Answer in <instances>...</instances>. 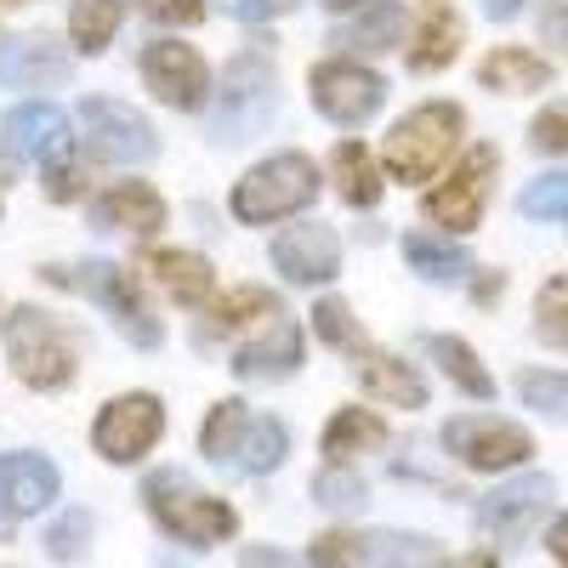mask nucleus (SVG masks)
Segmentation results:
<instances>
[{
	"label": "nucleus",
	"instance_id": "46",
	"mask_svg": "<svg viewBox=\"0 0 568 568\" xmlns=\"http://www.w3.org/2000/svg\"><path fill=\"white\" fill-rule=\"evenodd\" d=\"M438 568H500L489 551H466V557H449V562H438Z\"/></svg>",
	"mask_w": 568,
	"mask_h": 568
},
{
	"label": "nucleus",
	"instance_id": "15",
	"mask_svg": "<svg viewBox=\"0 0 568 568\" xmlns=\"http://www.w3.org/2000/svg\"><path fill=\"white\" fill-rule=\"evenodd\" d=\"M546 506H551V478H540V471H535V478H517V484L495 489L478 506V524H484L489 540L517 546V540H529V529L546 517Z\"/></svg>",
	"mask_w": 568,
	"mask_h": 568
},
{
	"label": "nucleus",
	"instance_id": "35",
	"mask_svg": "<svg viewBox=\"0 0 568 568\" xmlns=\"http://www.w3.org/2000/svg\"><path fill=\"white\" fill-rule=\"evenodd\" d=\"M262 313H278V302H273L267 291H256V284H245V291H233V296H222V302L211 307L216 329H233V324H251V318H262Z\"/></svg>",
	"mask_w": 568,
	"mask_h": 568
},
{
	"label": "nucleus",
	"instance_id": "25",
	"mask_svg": "<svg viewBox=\"0 0 568 568\" xmlns=\"http://www.w3.org/2000/svg\"><path fill=\"white\" fill-rule=\"evenodd\" d=\"M455 52H460V18L449 7H433V12L420 18V34L409 45V69L415 74H433V69L455 63Z\"/></svg>",
	"mask_w": 568,
	"mask_h": 568
},
{
	"label": "nucleus",
	"instance_id": "40",
	"mask_svg": "<svg viewBox=\"0 0 568 568\" xmlns=\"http://www.w3.org/2000/svg\"><path fill=\"white\" fill-rule=\"evenodd\" d=\"M85 540H91V517H85V511H69L63 524H58L52 535H45V546H52V557H63V562H69V557H74V551H80Z\"/></svg>",
	"mask_w": 568,
	"mask_h": 568
},
{
	"label": "nucleus",
	"instance_id": "39",
	"mask_svg": "<svg viewBox=\"0 0 568 568\" xmlns=\"http://www.w3.org/2000/svg\"><path fill=\"white\" fill-rule=\"evenodd\" d=\"M529 142L540 154H568V103H551L535 125H529Z\"/></svg>",
	"mask_w": 568,
	"mask_h": 568
},
{
	"label": "nucleus",
	"instance_id": "13",
	"mask_svg": "<svg viewBox=\"0 0 568 568\" xmlns=\"http://www.w3.org/2000/svg\"><path fill=\"white\" fill-rule=\"evenodd\" d=\"M382 98H387L382 74H369V69H358L347 58L313 69V103H318L324 120H336V125H364L375 109H382Z\"/></svg>",
	"mask_w": 568,
	"mask_h": 568
},
{
	"label": "nucleus",
	"instance_id": "37",
	"mask_svg": "<svg viewBox=\"0 0 568 568\" xmlns=\"http://www.w3.org/2000/svg\"><path fill=\"white\" fill-rule=\"evenodd\" d=\"M313 329H318L329 347H342V353L364 347V329L353 324V313H347L342 302H318V307H313Z\"/></svg>",
	"mask_w": 568,
	"mask_h": 568
},
{
	"label": "nucleus",
	"instance_id": "49",
	"mask_svg": "<svg viewBox=\"0 0 568 568\" xmlns=\"http://www.w3.org/2000/svg\"><path fill=\"white\" fill-rule=\"evenodd\" d=\"M0 7H23V0H0Z\"/></svg>",
	"mask_w": 568,
	"mask_h": 568
},
{
	"label": "nucleus",
	"instance_id": "2",
	"mask_svg": "<svg viewBox=\"0 0 568 568\" xmlns=\"http://www.w3.org/2000/svg\"><path fill=\"white\" fill-rule=\"evenodd\" d=\"M278 114V80H273V63L256 52H240L222 80H216V109H211V136L222 142H251L256 131H267Z\"/></svg>",
	"mask_w": 568,
	"mask_h": 568
},
{
	"label": "nucleus",
	"instance_id": "7",
	"mask_svg": "<svg viewBox=\"0 0 568 568\" xmlns=\"http://www.w3.org/2000/svg\"><path fill=\"white\" fill-rule=\"evenodd\" d=\"M45 278L69 284V291H80V296H91V302H103V307L114 313V324H120L125 342L160 347V324H154L149 302L136 296V284H131L125 267H114V262H80V267H45Z\"/></svg>",
	"mask_w": 568,
	"mask_h": 568
},
{
	"label": "nucleus",
	"instance_id": "17",
	"mask_svg": "<svg viewBox=\"0 0 568 568\" xmlns=\"http://www.w3.org/2000/svg\"><path fill=\"white\" fill-rule=\"evenodd\" d=\"M273 267L291 284H324V278H336V267H342V245H336V233L318 227V222L284 227L273 240Z\"/></svg>",
	"mask_w": 568,
	"mask_h": 568
},
{
	"label": "nucleus",
	"instance_id": "33",
	"mask_svg": "<svg viewBox=\"0 0 568 568\" xmlns=\"http://www.w3.org/2000/svg\"><path fill=\"white\" fill-rule=\"evenodd\" d=\"M517 393H524L529 409H540V415H551V420L568 426V375H557V369H524V375H517Z\"/></svg>",
	"mask_w": 568,
	"mask_h": 568
},
{
	"label": "nucleus",
	"instance_id": "42",
	"mask_svg": "<svg viewBox=\"0 0 568 568\" xmlns=\"http://www.w3.org/2000/svg\"><path fill=\"white\" fill-rule=\"evenodd\" d=\"M216 7L227 18H240V23H267V18H284L296 0H216Z\"/></svg>",
	"mask_w": 568,
	"mask_h": 568
},
{
	"label": "nucleus",
	"instance_id": "32",
	"mask_svg": "<svg viewBox=\"0 0 568 568\" xmlns=\"http://www.w3.org/2000/svg\"><path fill=\"white\" fill-rule=\"evenodd\" d=\"M535 336L546 347H562L568 353V273L546 278L540 296H535Z\"/></svg>",
	"mask_w": 568,
	"mask_h": 568
},
{
	"label": "nucleus",
	"instance_id": "20",
	"mask_svg": "<svg viewBox=\"0 0 568 568\" xmlns=\"http://www.w3.org/2000/svg\"><path fill=\"white\" fill-rule=\"evenodd\" d=\"M98 227H114V233H136V240H149L154 227H165V200L154 194L149 182H114L109 194L91 205Z\"/></svg>",
	"mask_w": 568,
	"mask_h": 568
},
{
	"label": "nucleus",
	"instance_id": "21",
	"mask_svg": "<svg viewBox=\"0 0 568 568\" xmlns=\"http://www.w3.org/2000/svg\"><path fill=\"white\" fill-rule=\"evenodd\" d=\"M149 273L165 284L171 302H182V307H205L211 291H216L211 262L194 256V251H154V256H149Z\"/></svg>",
	"mask_w": 568,
	"mask_h": 568
},
{
	"label": "nucleus",
	"instance_id": "28",
	"mask_svg": "<svg viewBox=\"0 0 568 568\" xmlns=\"http://www.w3.org/2000/svg\"><path fill=\"white\" fill-rule=\"evenodd\" d=\"M364 568H438V546L426 535H369L364 540Z\"/></svg>",
	"mask_w": 568,
	"mask_h": 568
},
{
	"label": "nucleus",
	"instance_id": "12",
	"mask_svg": "<svg viewBox=\"0 0 568 568\" xmlns=\"http://www.w3.org/2000/svg\"><path fill=\"white\" fill-rule=\"evenodd\" d=\"M489 182H495V149H466V160L444 176V187L426 194V216L449 233H471L484 216V200H489Z\"/></svg>",
	"mask_w": 568,
	"mask_h": 568
},
{
	"label": "nucleus",
	"instance_id": "1",
	"mask_svg": "<svg viewBox=\"0 0 568 568\" xmlns=\"http://www.w3.org/2000/svg\"><path fill=\"white\" fill-rule=\"evenodd\" d=\"M200 449L227 466V471H245V478H262V471H273L284 460V449H291V438H284V426L273 415H251L240 398H227L205 415V433H200Z\"/></svg>",
	"mask_w": 568,
	"mask_h": 568
},
{
	"label": "nucleus",
	"instance_id": "36",
	"mask_svg": "<svg viewBox=\"0 0 568 568\" xmlns=\"http://www.w3.org/2000/svg\"><path fill=\"white\" fill-rule=\"evenodd\" d=\"M307 562L313 568H364V540L347 535V529H329L307 546Z\"/></svg>",
	"mask_w": 568,
	"mask_h": 568
},
{
	"label": "nucleus",
	"instance_id": "3",
	"mask_svg": "<svg viewBox=\"0 0 568 568\" xmlns=\"http://www.w3.org/2000/svg\"><path fill=\"white\" fill-rule=\"evenodd\" d=\"M142 500H149V511L160 517V529H171L187 546H216V540H227L233 529H240L233 506L194 489L182 471H154V478L142 484Z\"/></svg>",
	"mask_w": 568,
	"mask_h": 568
},
{
	"label": "nucleus",
	"instance_id": "24",
	"mask_svg": "<svg viewBox=\"0 0 568 568\" xmlns=\"http://www.w3.org/2000/svg\"><path fill=\"white\" fill-rule=\"evenodd\" d=\"M387 444V420L382 415H369V409H342L336 420L324 426V455L347 466L353 455H369V449H382Z\"/></svg>",
	"mask_w": 568,
	"mask_h": 568
},
{
	"label": "nucleus",
	"instance_id": "18",
	"mask_svg": "<svg viewBox=\"0 0 568 568\" xmlns=\"http://www.w3.org/2000/svg\"><path fill=\"white\" fill-rule=\"evenodd\" d=\"M58 500V466L45 455H0V517H34Z\"/></svg>",
	"mask_w": 568,
	"mask_h": 568
},
{
	"label": "nucleus",
	"instance_id": "11",
	"mask_svg": "<svg viewBox=\"0 0 568 568\" xmlns=\"http://www.w3.org/2000/svg\"><path fill=\"white\" fill-rule=\"evenodd\" d=\"M160 433H165V409H160V398L154 393H125V398H114L103 415H98V426H91V444H98V455L103 460H142L154 444H160Z\"/></svg>",
	"mask_w": 568,
	"mask_h": 568
},
{
	"label": "nucleus",
	"instance_id": "48",
	"mask_svg": "<svg viewBox=\"0 0 568 568\" xmlns=\"http://www.w3.org/2000/svg\"><path fill=\"white\" fill-rule=\"evenodd\" d=\"M324 7H329V12H347V7H358V0H324Z\"/></svg>",
	"mask_w": 568,
	"mask_h": 568
},
{
	"label": "nucleus",
	"instance_id": "19",
	"mask_svg": "<svg viewBox=\"0 0 568 568\" xmlns=\"http://www.w3.org/2000/svg\"><path fill=\"white\" fill-rule=\"evenodd\" d=\"M296 364H302V324L278 313L267 324V336H256L251 347H240L233 375H245V382H284Z\"/></svg>",
	"mask_w": 568,
	"mask_h": 568
},
{
	"label": "nucleus",
	"instance_id": "27",
	"mask_svg": "<svg viewBox=\"0 0 568 568\" xmlns=\"http://www.w3.org/2000/svg\"><path fill=\"white\" fill-rule=\"evenodd\" d=\"M426 353L444 364V375H449V382H455L466 398H495L489 369L478 364V353H471L466 342H455V336H426Z\"/></svg>",
	"mask_w": 568,
	"mask_h": 568
},
{
	"label": "nucleus",
	"instance_id": "10",
	"mask_svg": "<svg viewBox=\"0 0 568 568\" xmlns=\"http://www.w3.org/2000/svg\"><path fill=\"white\" fill-rule=\"evenodd\" d=\"M444 449L471 471H506V466H524L535 455V438L524 426L495 420V415H460L444 426Z\"/></svg>",
	"mask_w": 568,
	"mask_h": 568
},
{
	"label": "nucleus",
	"instance_id": "4",
	"mask_svg": "<svg viewBox=\"0 0 568 568\" xmlns=\"http://www.w3.org/2000/svg\"><path fill=\"white\" fill-rule=\"evenodd\" d=\"M460 109L455 103H420L415 114H404L393 131H387V171L398 182H426L438 176V165L455 154L460 142Z\"/></svg>",
	"mask_w": 568,
	"mask_h": 568
},
{
	"label": "nucleus",
	"instance_id": "9",
	"mask_svg": "<svg viewBox=\"0 0 568 568\" xmlns=\"http://www.w3.org/2000/svg\"><path fill=\"white\" fill-rule=\"evenodd\" d=\"M80 136H85V154L103 160V165H142L160 149L154 125L114 98H85L80 103Z\"/></svg>",
	"mask_w": 568,
	"mask_h": 568
},
{
	"label": "nucleus",
	"instance_id": "34",
	"mask_svg": "<svg viewBox=\"0 0 568 568\" xmlns=\"http://www.w3.org/2000/svg\"><path fill=\"white\" fill-rule=\"evenodd\" d=\"M524 216H535V222H557V216H568V171H551V176H535L529 187H524Z\"/></svg>",
	"mask_w": 568,
	"mask_h": 568
},
{
	"label": "nucleus",
	"instance_id": "31",
	"mask_svg": "<svg viewBox=\"0 0 568 568\" xmlns=\"http://www.w3.org/2000/svg\"><path fill=\"white\" fill-rule=\"evenodd\" d=\"M69 29H74L80 52H103V45L114 40V29H120V0H74Z\"/></svg>",
	"mask_w": 568,
	"mask_h": 568
},
{
	"label": "nucleus",
	"instance_id": "38",
	"mask_svg": "<svg viewBox=\"0 0 568 568\" xmlns=\"http://www.w3.org/2000/svg\"><path fill=\"white\" fill-rule=\"evenodd\" d=\"M313 495H318V506H336V511H353V506H364V484L353 478V471H342V466L318 471Z\"/></svg>",
	"mask_w": 568,
	"mask_h": 568
},
{
	"label": "nucleus",
	"instance_id": "22",
	"mask_svg": "<svg viewBox=\"0 0 568 568\" xmlns=\"http://www.w3.org/2000/svg\"><path fill=\"white\" fill-rule=\"evenodd\" d=\"M358 382L369 398H382V404H404V409H420L426 404V382L393 353H364L358 358Z\"/></svg>",
	"mask_w": 568,
	"mask_h": 568
},
{
	"label": "nucleus",
	"instance_id": "6",
	"mask_svg": "<svg viewBox=\"0 0 568 568\" xmlns=\"http://www.w3.org/2000/svg\"><path fill=\"white\" fill-rule=\"evenodd\" d=\"M313 194H318L313 160L307 154H273L233 187V216L240 222H278V216H296L302 205H313Z\"/></svg>",
	"mask_w": 568,
	"mask_h": 568
},
{
	"label": "nucleus",
	"instance_id": "29",
	"mask_svg": "<svg viewBox=\"0 0 568 568\" xmlns=\"http://www.w3.org/2000/svg\"><path fill=\"white\" fill-rule=\"evenodd\" d=\"M404 256H409V267H415L420 278H438V284H449V278H466V273H471V256H466L460 245L433 240V233H409V240H404Z\"/></svg>",
	"mask_w": 568,
	"mask_h": 568
},
{
	"label": "nucleus",
	"instance_id": "41",
	"mask_svg": "<svg viewBox=\"0 0 568 568\" xmlns=\"http://www.w3.org/2000/svg\"><path fill=\"white\" fill-rule=\"evenodd\" d=\"M142 12H149L154 23H176V29H187V23H200V18H205V0H142Z\"/></svg>",
	"mask_w": 568,
	"mask_h": 568
},
{
	"label": "nucleus",
	"instance_id": "47",
	"mask_svg": "<svg viewBox=\"0 0 568 568\" xmlns=\"http://www.w3.org/2000/svg\"><path fill=\"white\" fill-rule=\"evenodd\" d=\"M484 12H489L495 23H506V18H517V12H524V0H484Z\"/></svg>",
	"mask_w": 568,
	"mask_h": 568
},
{
	"label": "nucleus",
	"instance_id": "30",
	"mask_svg": "<svg viewBox=\"0 0 568 568\" xmlns=\"http://www.w3.org/2000/svg\"><path fill=\"white\" fill-rule=\"evenodd\" d=\"M404 34V12L398 7H369L364 18H353V29L336 34V45H358V52H398Z\"/></svg>",
	"mask_w": 568,
	"mask_h": 568
},
{
	"label": "nucleus",
	"instance_id": "5",
	"mask_svg": "<svg viewBox=\"0 0 568 568\" xmlns=\"http://www.w3.org/2000/svg\"><path fill=\"white\" fill-rule=\"evenodd\" d=\"M7 353L18 364V382H29L40 393H58L74 375V336L40 307H18L7 318Z\"/></svg>",
	"mask_w": 568,
	"mask_h": 568
},
{
	"label": "nucleus",
	"instance_id": "8",
	"mask_svg": "<svg viewBox=\"0 0 568 568\" xmlns=\"http://www.w3.org/2000/svg\"><path fill=\"white\" fill-rule=\"evenodd\" d=\"M7 149L18 160H40L45 171H52V200L74 194V136H69V120L52 103L12 109L7 114Z\"/></svg>",
	"mask_w": 568,
	"mask_h": 568
},
{
	"label": "nucleus",
	"instance_id": "23",
	"mask_svg": "<svg viewBox=\"0 0 568 568\" xmlns=\"http://www.w3.org/2000/svg\"><path fill=\"white\" fill-rule=\"evenodd\" d=\"M478 80L489 91H540V85H551V63L524 52V45H500V52H489L478 63Z\"/></svg>",
	"mask_w": 568,
	"mask_h": 568
},
{
	"label": "nucleus",
	"instance_id": "14",
	"mask_svg": "<svg viewBox=\"0 0 568 568\" xmlns=\"http://www.w3.org/2000/svg\"><path fill=\"white\" fill-rule=\"evenodd\" d=\"M142 80H149V91L171 109H200L205 91H211L205 58L182 40H154L149 52H142Z\"/></svg>",
	"mask_w": 568,
	"mask_h": 568
},
{
	"label": "nucleus",
	"instance_id": "26",
	"mask_svg": "<svg viewBox=\"0 0 568 568\" xmlns=\"http://www.w3.org/2000/svg\"><path fill=\"white\" fill-rule=\"evenodd\" d=\"M329 165H336V182H342V200L347 205L369 211L375 200H382V171H375L364 142H336V160H329Z\"/></svg>",
	"mask_w": 568,
	"mask_h": 568
},
{
	"label": "nucleus",
	"instance_id": "43",
	"mask_svg": "<svg viewBox=\"0 0 568 568\" xmlns=\"http://www.w3.org/2000/svg\"><path fill=\"white\" fill-rule=\"evenodd\" d=\"M245 568H307L302 557H291V551H278V546H245V557H240Z\"/></svg>",
	"mask_w": 568,
	"mask_h": 568
},
{
	"label": "nucleus",
	"instance_id": "44",
	"mask_svg": "<svg viewBox=\"0 0 568 568\" xmlns=\"http://www.w3.org/2000/svg\"><path fill=\"white\" fill-rule=\"evenodd\" d=\"M540 34H546L551 45H562V52H568V0H551V7H546Z\"/></svg>",
	"mask_w": 568,
	"mask_h": 568
},
{
	"label": "nucleus",
	"instance_id": "45",
	"mask_svg": "<svg viewBox=\"0 0 568 568\" xmlns=\"http://www.w3.org/2000/svg\"><path fill=\"white\" fill-rule=\"evenodd\" d=\"M546 546H551V557H562L568 562V511L557 517V524H551V535H546Z\"/></svg>",
	"mask_w": 568,
	"mask_h": 568
},
{
	"label": "nucleus",
	"instance_id": "16",
	"mask_svg": "<svg viewBox=\"0 0 568 568\" xmlns=\"http://www.w3.org/2000/svg\"><path fill=\"white\" fill-rule=\"evenodd\" d=\"M69 45L58 34H12L0 45V80L18 91H52L69 80Z\"/></svg>",
	"mask_w": 568,
	"mask_h": 568
}]
</instances>
